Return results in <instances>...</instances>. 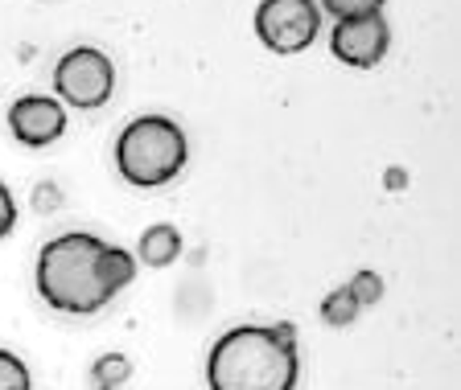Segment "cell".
<instances>
[{"instance_id":"obj_1","label":"cell","mask_w":461,"mask_h":390,"mask_svg":"<svg viewBox=\"0 0 461 390\" xmlns=\"http://www.w3.org/2000/svg\"><path fill=\"white\" fill-rule=\"evenodd\" d=\"M301 358L293 324H240L211 345V390H297Z\"/></svg>"},{"instance_id":"obj_2","label":"cell","mask_w":461,"mask_h":390,"mask_svg":"<svg viewBox=\"0 0 461 390\" xmlns=\"http://www.w3.org/2000/svg\"><path fill=\"white\" fill-rule=\"evenodd\" d=\"M104 247L107 243L99 235L70 230V235L50 238L38 251V276L33 279H38V296L54 313L91 316L115 300L104 284V271H99Z\"/></svg>"},{"instance_id":"obj_3","label":"cell","mask_w":461,"mask_h":390,"mask_svg":"<svg viewBox=\"0 0 461 390\" xmlns=\"http://www.w3.org/2000/svg\"><path fill=\"white\" fill-rule=\"evenodd\" d=\"M190 164V140L169 115H140L115 140V169L136 190H161Z\"/></svg>"},{"instance_id":"obj_4","label":"cell","mask_w":461,"mask_h":390,"mask_svg":"<svg viewBox=\"0 0 461 390\" xmlns=\"http://www.w3.org/2000/svg\"><path fill=\"white\" fill-rule=\"evenodd\" d=\"M115 91V66L112 58L95 46L67 49L54 66V95L62 107H78V111H95L112 99Z\"/></svg>"},{"instance_id":"obj_5","label":"cell","mask_w":461,"mask_h":390,"mask_svg":"<svg viewBox=\"0 0 461 390\" xmlns=\"http://www.w3.org/2000/svg\"><path fill=\"white\" fill-rule=\"evenodd\" d=\"M321 33V9L317 0H259L256 38L272 54H301Z\"/></svg>"},{"instance_id":"obj_6","label":"cell","mask_w":461,"mask_h":390,"mask_svg":"<svg viewBox=\"0 0 461 390\" xmlns=\"http://www.w3.org/2000/svg\"><path fill=\"white\" fill-rule=\"evenodd\" d=\"M387 49H392V25H387L384 13L346 17V21H334V29H330V54L342 66L371 70L387 58Z\"/></svg>"},{"instance_id":"obj_7","label":"cell","mask_w":461,"mask_h":390,"mask_svg":"<svg viewBox=\"0 0 461 390\" xmlns=\"http://www.w3.org/2000/svg\"><path fill=\"white\" fill-rule=\"evenodd\" d=\"M9 132L25 148H46L67 132V107L50 95H25L9 107Z\"/></svg>"},{"instance_id":"obj_8","label":"cell","mask_w":461,"mask_h":390,"mask_svg":"<svg viewBox=\"0 0 461 390\" xmlns=\"http://www.w3.org/2000/svg\"><path fill=\"white\" fill-rule=\"evenodd\" d=\"M182 255V230L169 226V222H157L140 235L136 243V263H149V267H173Z\"/></svg>"},{"instance_id":"obj_9","label":"cell","mask_w":461,"mask_h":390,"mask_svg":"<svg viewBox=\"0 0 461 390\" xmlns=\"http://www.w3.org/2000/svg\"><path fill=\"white\" fill-rule=\"evenodd\" d=\"M132 378V362H128V353H104L91 370V382L95 390H120L124 382Z\"/></svg>"},{"instance_id":"obj_10","label":"cell","mask_w":461,"mask_h":390,"mask_svg":"<svg viewBox=\"0 0 461 390\" xmlns=\"http://www.w3.org/2000/svg\"><path fill=\"white\" fill-rule=\"evenodd\" d=\"M358 300L346 288H338V292H330L326 300H321V321L330 324V329H346V324H355L358 321Z\"/></svg>"},{"instance_id":"obj_11","label":"cell","mask_w":461,"mask_h":390,"mask_svg":"<svg viewBox=\"0 0 461 390\" xmlns=\"http://www.w3.org/2000/svg\"><path fill=\"white\" fill-rule=\"evenodd\" d=\"M387 0H317V9L330 13L334 21L346 17H366V13H384Z\"/></svg>"},{"instance_id":"obj_12","label":"cell","mask_w":461,"mask_h":390,"mask_svg":"<svg viewBox=\"0 0 461 390\" xmlns=\"http://www.w3.org/2000/svg\"><path fill=\"white\" fill-rule=\"evenodd\" d=\"M0 390H33L29 366L9 350H0Z\"/></svg>"},{"instance_id":"obj_13","label":"cell","mask_w":461,"mask_h":390,"mask_svg":"<svg viewBox=\"0 0 461 390\" xmlns=\"http://www.w3.org/2000/svg\"><path fill=\"white\" fill-rule=\"evenodd\" d=\"M346 292L358 300V308L379 305V300H384V276H379V271H358V276L346 284Z\"/></svg>"},{"instance_id":"obj_14","label":"cell","mask_w":461,"mask_h":390,"mask_svg":"<svg viewBox=\"0 0 461 390\" xmlns=\"http://www.w3.org/2000/svg\"><path fill=\"white\" fill-rule=\"evenodd\" d=\"M17 226V201H13V193H9V185L0 182V238L9 235V230Z\"/></svg>"}]
</instances>
